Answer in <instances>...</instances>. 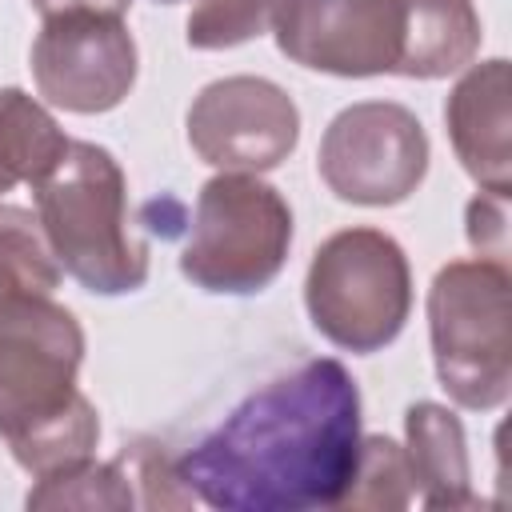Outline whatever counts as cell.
<instances>
[{
    "mask_svg": "<svg viewBox=\"0 0 512 512\" xmlns=\"http://www.w3.org/2000/svg\"><path fill=\"white\" fill-rule=\"evenodd\" d=\"M360 388L332 356L300 360L248 392L176 472L220 512L336 508L360 456Z\"/></svg>",
    "mask_w": 512,
    "mask_h": 512,
    "instance_id": "6da1fadb",
    "label": "cell"
},
{
    "mask_svg": "<svg viewBox=\"0 0 512 512\" xmlns=\"http://www.w3.org/2000/svg\"><path fill=\"white\" fill-rule=\"evenodd\" d=\"M84 332L52 292L0 296V436L36 480L92 460L100 416L76 388Z\"/></svg>",
    "mask_w": 512,
    "mask_h": 512,
    "instance_id": "7a4b0ae2",
    "label": "cell"
},
{
    "mask_svg": "<svg viewBox=\"0 0 512 512\" xmlns=\"http://www.w3.org/2000/svg\"><path fill=\"white\" fill-rule=\"evenodd\" d=\"M36 216L56 264L96 296H124L148 280V244L128 224V180L92 140H68L36 184Z\"/></svg>",
    "mask_w": 512,
    "mask_h": 512,
    "instance_id": "3957f363",
    "label": "cell"
},
{
    "mask_svg": "<svg viewBox=\"0 0 512 512\" xmlns=\"http://www.w3.org/2000/svg\"><path fill=\"white\" fill-rule=\"evenodd\" d=\"M512 276L504 260H448L428 288V336L440 388L472 412L512 392Z\"/></svg>",
    "mask_w": 512,
    "mask_h": 512,
    "instance_id": "277c9868",
    "label": "cell"
},
{
    "mask_svg": "<svg viewBox=\"0 0 512 512\" xmlns=\"http://www.w3.org/2000/svg\"><path fill=\"white\" fill-rule=\"evenodd\" d=\"M292 248V208L256 172H220L196 196L180 272L216 296L264 292Z\"/></svg>",
    "mask_w": 512,
    "mask_h": 512,
    "instance_id": "5b68a950",
    "label": "cell"
},
{
    "mask_svg": "<svg viewBox=\"0 0 512 512\" xmlns=\"http://www.w3.org/2000/svg\"><path fill=\"white\" fill-rule=\"evenodd\" d=\"M304 304L324 340L368 356L392 344L412 312V272L404 248L380 228L328 236L304 276Z\"/></svg>",
    "mask_w": 512,
    "mask_h": 512,
    "instance_id": "8992f818",
    "label": "cell"
},
{
    "mask_svg": "<svg viewBox=\"0 0 512 512\" xmlns=\"http://www.w3.org/2000/svg\"><path fill=\"white\" fill-rule=\"evenodd\" d=\"M316 164L336 200L388 208L420 188L428 172V136L404 104L364 100L324 128Z\"/></svg>",
    "mask_w": 512,
    "mask_h": 512,
    "instance_id": "52a82bcc",
    "label": "cell"
},
{
    "mask_svg": "<svg viewBox=\"0 0 512 512\" xmlns=\"http://www.w3.org/2000/svg\"><path fill=\"white\" fill-rule=\"evenodd\" d=\"M276 48L312 72L364 80L396 72L404 48V0H280Z\"/></svg>",
    "mask_w": 512,
    "mask_h": 512,
    "instance_id": "ba28073f",
    "label": "cell"
},
{
    "mask_svg": "<svg viewBox=\"0 0 512 512\" xmlns=\"http://www.w3.org/2000/svg\"><path fill=\"white\" fill-rule=\"evenodd\" d=\"M32 76L40 96L64 112H112L136 84V40L124 16H48L32 44Z\"/></svg>",
    "mask_w": 512,
    "mask_h": 512,
    "instance_id": "9c48e42d",
    "label": "cell"
},
{
    "mask_svg": "<svg viewBox=\"0 0 512 512\" xmlns=\"http://www.w3.org/2000/svg\"><path fill=\"white\" fill-rule=\"evenodd\" d=\"M300 140L296 100L264 76H224L188 108V144L220 172H268Z\"/></svg>",
    "mask_w": 512,
    "mask_h": 512,
    "instance_id": "30bf717a",
    "label": "cell"
},
{
    "mask_svg": "<svg viewBox=\"0 0 512 512\" xmlns=\"http://www.w3.org/2000/svg\"><path fill=\"white\" fill-rule=\"evenodd\" d=\"M448 140L464 172L496 196L512 192V144H508V60L472 64L444 104Z\"/></svg>",
    "mask_w": 512,
    "mask_h": 512,
    "instance_id": "8fae6325",
    "label": "cell"
},
{
    "mask_svg": "<svg viewBox=\"0 0 512 512\" xmlns=\"http://www.w3.org/2000/svg\"><path fill=\"white\" fill-rule=\"evenodd\" d=\"M404 456L424 508H476L468 468V440L456 412L420 400L404 412Z\"/></svg>",
    "mask_w": 512,
    "mask_h": 512,
    "instance_id": "7c38bea8",
    "label": "cell"
},
{
    "mask_svg": "<svg viewBox=\"0 0 512 512\" xmlns=\"http://www.w3.org/2000/svg\"><path fill=\"white\" fill-rule=\"evenodd\" d=\"M480 12L472 0H404V48L396 76L440 80L480 52Z\"/></svg>",
    "mask_w": 512,
    "mask_h": 512,
    "instance_id": "4fadbf2b",
    "label": "cell"
},
{
    "mask_svg": "<svg viewBox=\"0 0 512 512\" xmlns=\"http://www.w3.org/2000/svg\"><path fill=\"white\" fill-rule=\"evenodd\" d=\"M64 148L68 136L40 100L20 88H0V164L16 184H40Z\"/></svg>",
    "mask_w": 512,
    "mask_h": 512,
    "instance_id": "5bb4252c",
    "label": "cell"
},
{
    "mask_svg": "<svg viewBox=\"0 0 512 512\" xmlns=\"http://www.w3.org/2000/svg\"><path fill=\"white\" fill-rule=\"evenodd\" d=\"M60 264L48 248L40 216L16 204H0V296L8 292H52Z\"/></svg>",
    "mask_w": 512,
    "mask_h": 512,
    "instance_id": "9a60e30c",
    "label": "cell"
},
{
    "mask_svg": "<svg viewBox=\"0 0 512 512\" xmlns=\"http://www.w3.org/2000/svg\"><path fill=\"white\" fill-rule=\"evenodd\" d=\"M416 500L408 456L388 436H364L356 472L336 508H408Z\"/></svg>",
    "mask_w": 512,
    "mask_h": 512,
    "instance_id": "2e32d148",
    "label": "cell"
},
{
    "mask_svg": "<svg viewBox=\"0 0 512 512\" xmlns=\"http://www.w3.org/2000/svg\"><path fill=\"white\" fill-rule=\"evenodd\" d=\"M28 508H136V496L120 460H84L56 476H40V484L28 492Z\"/></svg>",
    "mask_w": 512,
    "mask_h": 512,
    "instance_id": "e0dca14e",
    "label": "cell"
},
{
    "mask_svg": "<svg viewBox=\"0 0 512 512\" xmlns=\"http://www.w3.org/2000/svg\"><path fill=\"white\" fill-rule=\"evenodd\" d=\"M280 0H196L188 16V44L200 52H220L272 32Z\"/></svg>",
    "mask_w": 512,
    "mask_h": 512,
    "instance_id": "ac0fdd59",
    "label": "cell"
},
{
    "mask_svg": "<svg viewBox=\"0 0 512 512\" xmlns=\"http://www.w3.org/2000/svg\"><path fill=\"white\" fill-rule=\"evenodd\" d=\"M120 468L128 476V488L136 496V508H192L196 496L184 488L176 460L164 452V444L132 440L120 448Z\"/></svg>",
    "mask_w": 512,
    "mask_h": 512,
    "instance_id": "d6986e66",
    "label": "cell"
},
{
    "mask_svg": "<svg viewBox=\"0 0 512 512\" xmlns=\"http://www.w3.org/2000/svg\"><path fill=\"white\" fill-rule=\"evenodd\" d=\"M508 196H496V192H480L472 204H468V240L480 256H492V260H504L508 256Z\"/></svg>",
    "mask_w": 512,
    "mask_h": 512,
    "instance_id": "ffe728a7",
    "label": "cell"
},
{
    "mask_svg": "<svg viewBox=\"0 0 512 512\" xmlns=\"http://www.w3.org/2000/svg\"><path fill=\"white\" fill-rule=\"evenodd\" d=\"M132 0H32V8L48 20V16H64V12H108V16H124Z\"/></svg>",
    "mask_w": 512,
    "mask_h": 512,
    "instance_id": "44dd1931",
    "label": "cell"
},
{
    "mask_svg": "<svg viewBox=\"0 0 512 512\" xmlns=\"http://www.w3.org/2000/svg\"><path fill=\"white\" fill-rule=\"evenodd\" d=\"M12 188H16V180H12V176H8V168L0 164V196H4V192H12Z\"/></svg>",
    "mask_w": 512,
    "mask_h": 512,
    "instance_id": "7402d4cb",
    "label": "cell"
},
{
    "mask_svg": "<svg viewBox=\"0 0 512 512\" xmlns=\"http://www.w3.org/2000/svg\"><path fill=\"white\" fill-rule=\"evenodd\" d=\"M160 4H176V0H160Z\"/></svg>",
    "mask_w": 512,
    "mask_h": 512,
    "instance_id": "603a6c76",
    "label": "cell"
}]
</instances>
